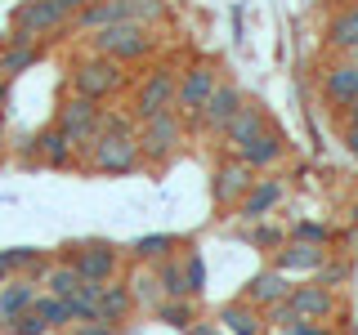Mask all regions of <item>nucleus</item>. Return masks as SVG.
I'll return each mask as SVG.
<instances>
[{"label": "nucleus", "mask_w": 358, "mask_h": 335, "mask_svg": "<svg viewBox=\"0 0 358 335\" xmlns=\"http://www.w3.org/2000/svg\"><path fill=\"white\" fill-rule=\"evenodd\" d=\"M152 50H157V36L143 22H112V27L90 31V54H103V59H117V63H139Z\"/></svg>", "instance_id": "f257e3e1"}, {"label": "nucleus", "mask_w": 358, "mask_h": 335, "mask_svg": "<svg viewBox=\"0 0 358 335\" xmlns=\"http://www.w3.org/2000/svg\"><path fill=\"white\" fill-rule=\"evenodd\" d=\"M99 121H103V107L94 103V98L85 94H67L59 103V117H54V126L63 130V139L72 143L76 152H90L99 139Z\"/></svg>", "instance_id": "f03ea898"}, {"label": "nucleus", "mask_w": 358, "mask_h": 335, "mask_svg": "<svg viewBox=\"0 0 358 335\" xmlns=\"http://www.w3.org/2000/svg\"><path fill=\"white\" fill-rule=\"evenodd\" d=\"M121 67L126 63L103 59V54L76 59L72 63V94H85V98H94V103H103V98H112L121 85H126V72H121Z\"/></svg>", "instance_id": "7ed1b4c3"}, {"label": "nucleus", "mask_w": 358, "mask_h": 335, "mask_svg": "<svg viewBox=\"0 0 358 335\" xmlns=\"http://www.w3.org/2000/svg\"><path fill=\"white\" fill-rule=\"evenodd\" d=\"M139 134V130H134ZM134 134H108L99 130L94 148H90V165H94L99 174H130L143 165V152H139V139Z\"/></svg>", "instance_id": "20e7f679"}, {"label": "nucleus", "mask_w": 358, "mask_h": 335, "mask_svg": "<svg viewBox=\"0 0 358 335\" xmlns=\"http://www.w3.org/2000/svg\"><path fill=\"white\" fill-rule=\"evenodd\" d=\"M175 85H179V76H175V67H152L148 76H143L139 85H134V121H152V117H162V112H175Z\"/></svg>", "instance_id": "39448f33"}, {"label": "nucleus", "mask_w": 358, "mask_h": 335, "mask_svg": "<svg viewBox=\"0 0 358 335\" xmlns=\"http://www.w3.org/2000/svg\"><path fill=\"white\" fill-rule=\"evenodd\" d=\"M121 255H126V246H112V241L67 246V264H72L85 282H112V277L121 273Z\"/></svg>", "instance_id": "423d86ee"}, {"label": "nucleus", "mask_w": 358, "mask_h": 335, "mask_svg": "<svg viewBox=\"0 0 358 335\" xmlns=\"http://www.w3.org/2000/svg\"><path fill=\"white\" fill-rule=\"evenodd\" d=\"M134 139H139L143 161H166V156H175L179 143H184V117H179V112H162V117L143 121Z\"/></svg>", "instance_id": "0eeeda50"}, {"label": "nucleus", "mask_w": 358, "mask_h": 335, "mask_svg": "<svg viewBox=\"0 0 358 335\" xmlns=\"http://www.w3.org/2000/svg\"><path fill=\"white\" fill-rule=\"evenodd\" d=\"M215 85H220V67L215 63H193L184 76H179V85H175V112L188 117V121H197L201 103L210 98Z\"/></svg>", "instance_id": "6e6552de"}, {"label": "nucleus", "mask_w": 358, "mask_h": 335, "mask_svg": "<svg viewBox=\"0 0 358 335\" xmlns=\"http://www.w3.org/2000/svg\"><path fill=\"white\" fill-rule=\"evenodd\" d=\"M322 98H327V107H336V112L358 107V63L336 59V63L322 67Z\"/></svg>", "instance_id": "1a4fd4ad"}, {"label": "nucleus", "mask_w": 358, "mask_h": 335, "mask_svg": "<svg viewBox=\"0 0 358 335\" xmlns=\"http://www.w3.org/2000/svg\"><path fill=\"white\" fill-rule=\"evenodd\" d=\"M67 18H72V14H63L54 0H22L18 14H14V27L27 31L31 40H50L59 27H67Z\"/></svg>", "instance_id": "9d476101"}, {"label": "nucleus", "mask_w": 358, "mask_h": 335, "mask_svg": "<svg viewBox=\"0 0 358 335\" xmlns=\"http://www.w3.org/2000/svg\"><path fill=\"white\" fill-rule=\"evenodd\" d=\"M331 260V251L327 246H313V241H296V237H287L282 246L273 251V268L278 273H287V277H305V273H318L322 264Z\"/></svg>", "instance_id": "9b49d317"}, {"label": "nucleus", "mask_w": 358, "mask_h": 335, "mask_svg": "<svg viewBox=\"0 0 358 335\" xmlns=\"http://www.w3.org/2000/svg\"><path fill=\"white\" fill-rule=\"evenodd\" d=\"M242 103H246V94L233 81H220L215 89H210V98L201 103V112H197V121L206 126L210 134H224V126H229L233 117L242 112Z\"/></svg>", "instance_id": "f8f14e48"}, {"label": "nucleus", "mask_w": 358, "mask_h": 335, "mask_svg": "<svg viewBox=\"0 0 358 335\" xmlns=\"http://www.w3.org/2000/svg\"><path fill=\"white\" fill-rule=\"evenodd\" d=\"M282 197H287L282 179H255L251 193H246L233 210H238V219H242V223H260V219H268L278 206H282Z\"/></svg>", "instance_id": "ddd939ff"}, {"label": "nucleus", "mask_w": 358, "mask_h": 335, "mask_svg": "<svg viewBox=\"0 0 358 335\" xmlns=\"http://www.w3.org/2000/svg\"><path fill=\"white\" fill-rule=\"evenodd\" d=\"M251 184H255V170L246 161H238V156H229L215 170V179H210V197H215L220 206H238V201L251 193Z\"/></svg>", "instance_id": "4468645a"}, {"label": "nucleus", "mask_w": 358, "mask_h": 335, "mask_svg": "<svg viewBox=\"0 0 358 335\" xmlns=\"http://www.w3.org/2000/svg\"><path fill=\"white\" fill-rule=\"evenodd\" d=\"M268 126H273V121H268V112H264L260 103H251V98H246L242 112L229 121V126H224V143H229V148L238 152V148H246V143H255V139H260V134H264Z\"/></svg>", "instance_id": "2eb2a0df"}, {"label": "nucleus", "mask_w": 358, "mask_h": 335, "mask_svg": "<svg viewBox=\"0 0 358 335\" xmlns=\"http://www.w3.org/2000/svg\"><path fill=\"white\" fill-rule=\"evenodd\" d=\"M233 156H238V161H246L255 174H260V170H273V165L287 156V134L278 130V126H268V130L260 134V139H255V143H246V148H238Z\"/></svg>", "instance_id": "dca6fc26"}, {"label": "nucleus", "mask_w": 358, "mask_h": 335, "mask_svg": "<svg viewBox=\"0 0 358 335\" xmlns=\"http://www.w3.org/2000/svg\"><path fill=\"white\" fill-rule=\"evenodd\" d=\"M287 304L296 308V318L327 322L331 313H336V295H331V286H322V282H309V286H291Z\"/></svg>", "instance_id": "f3484780"}, {"label": "nucleus", "mask_w": 358, "mask_h": 335, "mask_svg": "<svg viewBox=\"0 0 358 335\" xmlns=\"http://www.w3.org/2000/svg\"><path fill=\"white\" fill-rule=\"evenodd\" d=\"M287 295H291V277L278 273V268H264V273H255L251 282L242 286V299L255 304V308H268V304H278V299H287Z\"/></svg>", "instance_id": "a211bd4d"}, {"label": "nucleus", "mask_w": 358, "mask_h": 335, "mask_svg": "<svg viewBox=\"0 0 358 335\" xmlns=\"http://www.w3.org/2000/svg\"><path fill=\"white\" fill-rule=\"evenodd\" d=\"M220 327L229 335H264V308L246 304V299H233V304L220 308Z\"/></svg>", "instance_id": "6ab92c4d"}, {"label": "nucleus", "mask_w": 358, "mask_h": 335, "mask_svg": "<svg viewBox=\"0 0 358 335\" xmlns=\"http://www.w3.org/2000/svg\"><path fill=\"white\" fill-rule=\"evenodd\" d=\"M36 282H31V277H9L5 286H0V318L5 322H14L18 313H27L31 304H36Z\"/></svg>", "instance_id": "aec40b11"}, {"label": "nucleus", "mask_w": 358, "mask_h": 335, "mask_svg": "<svg viewBox=\"0 0 358 335\" xmlns=\"http://www.w3.org/2000/svg\"><path fill=\"white\" fill-rule=\"evenodd\" d=\"M327 45L336 54H350L358 45V0H350L345 9H336L331 22H327Z\"/></svg>", "instance_id": "412c9836"}, {"label": "nucleus", "mask_w": 358, "mask_h": 335, "mask_svg": "<svg viewBox=\"0 0 358 335\" xmlns=\"http://www.w3.org/2000/svg\"><path fill=\"white\" fill-rule=\"evenodd\" d=\"M134 313V295H130V286L121 282V277H112V282H103V290H99V318H108V322H126Z\"/></svg>", "instance_id": "4be33fe9"}, {"label": "nucleus", "mask_w": 358, "mask_h": 335, "mask_svg": "<svg viewBox=\"0 0 358 335\" xmlns=\"http://www.w3.org/2000/svg\"><path fill=\"white\" fill-rule=\"evenodd\" d=\"M179 246V237L175 232H148V237H134L130 246H126V255L134 264H162L166 255H171Z\"/></svg>", "instance_id": "5701e85b"}, {"label": "nucleus", "mask_w": 358, "mask_h": 335, "mask_svg": "<svg viewBox=\"0 0 358 335\" xmlns=\"http://www.w3.org/2000/svg\"><path fill=\"white\" fill-rule=\"evenodd\" d=\"M36 148H41V161L54 165V170H67V165L76 161V148L63 139L59 126H54V130H41V134H36Z\"/></svg>", "instance_id": "b1692460"}, {"label": "nucleus", "mask_w": 358, "mask_h": 335, "mask_svg": "<svg viewBox=\"0 0 358 335\" xmlns=\"http://www.w3.org/2000/svg\"><path fill=\"white\" fill-rule=\"evenodd\" d=\"M126 286H130V295H134V308H148L152 313L166 299V290H162V282H157V268L152 264H139V273H134Z\"/></svg>", "instance_id": "393cba45"}, {"label": "nucleus", "mask_w": 358, "mask_h": 335, "mask_svg": "<svg viewBox=\"0 0 358 335\" xmlns=\"http://www.w3.org/2000/svg\"><path fill=\"white\" fill-rule=\"evenodd\" d=\"M41 59V45H0V81H14L18 72H27Z\"/></svg>", "instance_id": "a878e982"}, {"label": "nucleus", "mask_w": 358, "mask_h": 335, "mask_svg": "<svg viewBox=\"0 0 358 335\" xmlns=\"http://www.w3.org/2000/svg\"><path fill=\"white\" fill-rule=\"evenodd\" d=\"M85 286V277L76 273L72 264H50V273H45V290H50V295H59V299H67V295H76V290Z\"/></svg>", "instance_id": "bb28decb"}, {"label": "nucleus", "mask_w": 358, "mask_h": 335, "mask_svg": "<svg viewBox=\"0 0 358 335\" xmlns=\"http://www.w3.org/2000/svg\"><path fill=\"white\" fill-rule=\"evenodd\" d=\"M152 268H157V282H162L166 299H193V295H188V277H184V264H179V260L166 255V260L152 264Z\"/></svg>", "instance_id": "cd10ccee"}, {"label": "nucleus", "mask_w": 358, "mask_h": 335, "mask_svg": "<svg viewBox=\"0 0 358 335\" xmlns=\"http://www.w3.org/2000/svg\"><path fill=\"white\" fill-rule=\"evenodd\" d=\"M152 313H157V322H166V327H175V331H188L197 322V304H193V299H162Z\"/></svg>", "instance_id": "c85d7f7f"}, {"label": "nucleus", "mask_w": 358, "mask_h": 335, "mask_svg": "<svg viewBox=\"0 0 358 335\" xmlns=\"http://www.w3.org/2000/svg\"><path fill=\"white\" fill-rule=\"evenodd\" d=\"M31 313L36 318H45V327L50 331H63V327H72V313H67V299H59V295H36V304H31Z\"/></svg>", "instance_id": "c756f323"}, {"label": "nucleus", "mask_w": 358, "mask_h": 335, "mask_svg": "<svg viewBox=\"0 0 358 335\" xmlns=\"http://www.w3.org/2000/svg\"><path fill=\"white\" fill-rule=\"evenodd\" d=\"M130 22H143V27H157L166 18V0H126Z\"/></svg>", "instance_id": "7c9ffc66"}, {"label": "nucleus", "mask_w": 358, "mask_h": 335, "mask_svg": "<svg viewBox=\"0 0 358 335\" xmlns=\"http://www.w3.org/2000/svg\"><path fill=\"white\" fill-rule=\"evenodd\" d=\"M246 241H251L255 251H278V246L287 241V232H282V228H273V223H264V219H260V223H255L251 232H246Z\"/></svg>", "instance_id": "2f4dec72"}, {"label": "nucleus", "mask_w": 358, "mask_h": 335, "mask_svg": "<svg viewBox=\"0 0 358 335\" xmlns=\"http://www.w3.org/2000/svg\"><path fill=\"white\" fill-rule=\"evenodd\" d=\"M291 237H296V241H313V246H331L336 232L327 228V223H318V219H300L296 228H291Z\"/></svg>", "instance_id": "473e14b6"}, {"label": "nucleus", "mask_w": 358, "mask_h": 335, "mask_svg": "<svg viewBox=\"0 0 358 335\" xmlns=\"http://www.w3.org/2000/svg\"><path fill=\"white\" fill-rule=\"evenodd\" d=\"M5 335H50V327H45V318H36V313H18L14 322H5Z\"/></svg>", "instance_id": "72a5a7b5"}, {"label": "nucleus", "mask_w": 358, "mask_h": 335, "mask_svg": "<svg viewBox=\"0 0 358 335\" xmlns=\"http://www.w3.org/2000/svg\"><path fill=\"white\" fill-rule=\"evenodd\" d=\"M184 277H188V295H201L206 290V260H201L197 251H188V264H184Z\"/></svg>", "instance_id": "f704fd0d"}, {"label": "nucleus", "mask_w": 358, "mask_h": 335, "mask_svg": "<svg viewBox=\"0 0 358 335\" xmlns=\"http://www.w3.org/2000/svg\"><path fill=\"white\" fill-rule=\"evenodd\" d=\"M278 335H336V331L327 327V322H309V318H296L291 327H282Z\"/></svg>", "instance_id": "c9c22d12"}, {"label": "nucleus", "mask_w": 358, "mask_h": 335, "mask_svg": "<svg viewBox=\"0 0 358 335\" xmlns=\"http://www.w3.org/2000/svg\"><path fill=\"white\" fill-rule=\"evenodd\" d=\"M121 327L108 318H94V322H72V335H117Z\"/></svg>", "instance_id": "e433bc0d"}, {"label": "nucleus", "mask_w": 358, "mask_h": 335, "mask_svg": "<svg viewBox=\"0 0 358 335\" xmlns=\"http://www.w3.org/2000/svg\"><path fill=\"white\" fill-rule=\"evenodd\" d=\"M345 277H350V264H345V260H336V264L327 260V264L318 268V282L322 286H336V282H345Z\"/></svg>", "instance_id": "4c0bfd02"}, {"label": "nucleus", "mask_w": 358, "mask_h": 335, "mask_svg": "<svg viewBox=\"0 0 358 335\" xmlns=\"http://www.w3.org/2000/svg\"><path fill=\"white\" fill-rule=\"evenodd\" d=\"M341 139H345V148L358 156V107L345 112V130H341Z\"/></svg>", "instance_id": "58836bf2"}, {"label": "nucleus", "mask_w": 358, "mask_h": 335, "mask_svg": "<svg viewBox=\"0 0 358 335\" xmlns=\"http://www.w3.org/2000/svg\"><path fill=\"white\" fill-rule=\"evenodd\" d=\"M188 335H229L220 327V322H193V327H188Z\"/></svg>", "instance_id": "ea45409f"}, {"label": "nucleus", "mask_w": 358, "mask_h": 335, "mask_svg": "<svg viewBox=\"0 0 358 335\" xmlns=\"http://www.w3.org/2000/svg\"><path fill=\"white\" fill-rule=\"evenodd\" d=\"M54 5H59L63 14H72V18H76V14H81V9L90 5V0H54Z\"/></svg>", "instance_id": "a19ab883"}, {"label": "nucleus", "mask_w": 358, "mask_h": 335, "mask_svg": "<svg viewBox=\"0 0 358 335\" xmlns=\"http://www.w3.org/2000/svg\"><path fill=\"white\" fill-rule=\"evenodd\" d=\"M5 103H9V81H0V112H5Z\"/></svg>", "instance_id": "79ce46f5"}, {"label": "nucleus", "mask_w": 358, "mask_h": 335, "mask_svg": "<svg viewBox=\"0 0 358 335\" xmlns=\"http://www.w3.org/2000/svg\"><path fill=\"white\" fill-rule=\"evenodd\" d=\"M341 59H350V63H358V45H354V50H350V54H341Z\"/></svg>", "instance_id": "37998d69"}, {"label": "nucleus", "mask_w": 358, "mask_h": 335, "mask_svg": "<svg viewBox=\"0 0 358 335\" xmlns=\"http://www.w3.org/2000/svg\"><path fill=\"white\" fill-rule=\"evenodd\" d=\"M350 246H354V251H358V223H354V237H350Z\"/></svg>", "instance_id": "c03bdc74"}, {"label": "nucleus", "mask_w": 358, "mask_h": 335, "mask_svg": "<svg viewBox=\"0 0 358 335\" xmlns=\"http://www.w3.org/2000/svg\"><path fill=\"white\" fill-rule=\"evenodd\" d=\"M5 282H9V273H5V268H0V286H5Z\"/></svg>", "instance_id": "a18cd8bd"}, {"label": "nucleus", "mask_w": 358, "mask_h": 335, "mask_svg": "<svg viewBox=\"0 0 358 335\" xmlns=\"http://www.w3.org/2000/svg\"><path fill=\"white\" fill-rule=\"evenodd\" d=\"M0 134H5V112H0Z\"/></svg>", "instance_id": "49530a36"}, {"label": "nucleus", "mask_w": 358, "mask_h": 335, "mask_svg": "<svg viewBox=\"0 0 358 335\" xmlns=\"http://www.w3.org/2000/svg\"><path fill=\"white\" fill-rule=\"evenodd\" d=\"M354 223H358V201H354Z\"/></svg>", "instance_id": "de8ad7c7"}, {"label": "nucleus", "mask_w": 358, "mask_h": 335, "mask_svg": "<svg viewBox=\"0 0 358 335\" xmlns=\"http://www.w3.org/2000/svg\"><path fill=\"white\" fill-rule=\"evenodd\" d=\"M0 170H5V156H0Z\"/></svg>", "instance_id": "09e8293b"}]
</instances>
